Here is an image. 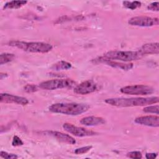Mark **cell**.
<instances>
[{
    "label": "cell",
    "mask_w": 159,
    "mask_h": 159,
    "mask_svg": "<svg viewBox=\"0 0 159 159\" xmlns=\"http://www.w3.org/2000/svg\"><path fill=\"white\" fill-rule=\"evenodd\" d=\"M0 155L2 158L6 159H16L18 158L17 155L13 153H9L4 151H1L0 153Z\"/></svg>",
    "instance_id": "obj_23"
},
{
    "label": "cell",
    "mask_w": 159,
    "mask_h": 159,
    "mask_svg": "<svg viewBox=\"0 0 159 159\" xmlns=\"http://www.w3.org/2000/svg\"><path fill=\"white\" fill-rule=\"evenodd\" d=\"M97 84L93 80H86L74 88V92L78 94H88L94 92L97 89Z\"/></svg>",
    "instance_id": "obj_9"
},
{
    "label": "cell",
    "mask_w": 159,
    "mask_h": 159,
    "mask_svg": "<svg viewBox=\"0 0 159 159\" xmlns=\"http://www.w3.org/2000/svg\"><path fill=\"white\" fill-rule=\"evenodd\" d=\"M120 91L124 94L136 96H146L151 94L155 91L152 87L144 84L126 86L120 88Z\"/></svg>",
    "instance_id": "obj_6"
},
{
    "label": "cell",
    "mask_w": 159,
    "mask_h": 159,
    "mask_svg": "<svg viewBox=\"0 0 159 159\" xmlns=\"http://www.w3.org/2000/svg\"><path fill=\"white\" fill-rule=\"evenodd\" d=\"M139 52L143 55L146 54H158L159 43L158 42L145 43L141 47Z\"/></svg>",
    "instance_id": "obj_15"
},
{
    "label": "cell",
    "mask_w": 159,
    "mask_h": 159,
    "mask_svg": "<svg viewBox=\"0 0 159 159\" xmlns=\"http://www.w3.org/2000/svg\"><path fill=\"white\" fill-rule=\"evenodd\" d=\"M71 68V64L67 61H60L52 66V68L55 70H68Z\"/></svg>",
    "instance_id": "obj_17"
},
{
    "label": "cell",
    "mask_w": 159,
    "mask_h": 159,
    "mask_svg": "<svg viewBox=\"0 0 159 159\" xmlns=\"http://www.w3.org/2000/svg\"><path fill=\"white\" fill-rule=\"evenodd\" d=\"M127 157L130 158L140 159L142 158V155L139 151H132L127 153Z\"/></svg>",
    "instance_id": "obj_22"
},
{
    "label": "cell",
    "mask_w": 159,
    "mask_h": 159,
    "mask_svg": "<svg viewBox=\"0 0 159 159\" xmlns=\"http://www.w3.org/2000/svg\"><path fill=\"white\" fill-rule=\"evenodd\" d=\"M15 58V55L12 53H2L0 55V65H3L7 63H9L14 60Z\"/></svg>",
    "instance_id": "obj_18"
},
{
    "label": "cell",
    "mask_w": 159,
    "mask_h": 159,
    "mask_svg": "<svg viewBox=\"0 0 159 159\" xmlns=\"http://www.w3.org/2000/svg\"><path fill=\"white\" fill-rule=\"evenodd\" d=\"M75 84V81L71 79H55L42 82L40 83L39 87L45 90H55L62 88H71Z\"/></svg>",
    "instance_id": "obj_5"
},
{
    "label": "cell",
    "mask_w": 159,
    "mask_h": 159,
    "mask_svg": "<svg viewBox=\"0 0 159 159\" xmlns=\"http://www.w3.org/2000/svg\"><path fill=\"white\" fill-rule=\"evenodd\" d=\"M89 106L86 104L76 102H60L52 104L48 109L54 113L63 114L69 116H77L86 112Z\"/></svg>",
    "instance_id": "obj_2"
},
{
    "label": "cell",
    "mask_w": 159,
    "mask_h": 159,
    "mask_svg": "<svg viewBox=\"0 0 159 159\" xmlns=\"http://www.w3.org/2000/svg\"><path fill=\"white\" fill-rule=\"evenodd\" d=\"M92 148L91 145H88L85 147H82L80 148H78L75 150V153L77 155L80 154H83L85 153H87L88 151H89Z\"/></svg>",
    "instance_id": "obj_21"
},
{
    "label": "cell",
    "mask_w": 159,
    "mask_h": 159,
    "mask_svg": "<svg viewBox=\"0 0 159 159\" xmlns=\"http://www.w3.org/2000/svg\"><path fill=\"white\" fill-rule=\"evenodd\" d=\"M24 144L22 140L17 135L13 137L12 141V145L14 147H19L21 146Z\"/></svg>",
    "instance_id": "obj_24"
},
{
    "label": "cell",
    "mask_w": 159,
    "mask_h": 159,
    "mask_svg": "<svg viewBox=\"0 0 159 159\" xmlns=\"http://www.w3.org/2000/svg\"><path fill=\"white\" fill-rule=\"evenodd\" d=\"M24 91L27 93H34L37 91V88L34 84H26L24 88Z\"/></svg>",
    "instance_id": "obj_25"
},
{
    "label": "cell",
    "mask_w": 159,
    "mask_h": 159,
    "mask_svg": "<svg viewBox=\"0 0 159 159\" xmlns=\"http://www.w3.org/2000/svg\"><path fill=\"white\" fill-rule=\"evenodd\" d=\"M143 55L139 51L112 50L106 52L101 57L102 59L109 60H119L122 61H131L141 58Z\"/></svg>",
    "instance_id": "obj_4"
},
{
    "label": "cell",
    "mask_w": 159,
    "mask_h": 159,
    "mask_svg": "<svg viewBox=\"0 0 159 159\" xmlns=\"http://www.w3.org/2000/svg\"><path fill=\"white\" fill-rule=\"evenodd\" d=\"M158 4L159 3L158 2H152L151 4H150L148 7L147 9L150 10V11H159V8H158Z\"/></svg>",
    "instance_id": "obj_26"
},
{
    "label": "cell",
    "mask_w": 159,
    "mask_h": 159,
    "mask_svg": "<svg viewBox=\"0 0 159 159\" xmlns=\"http://www.w3.org/2000/svg\"><path fill=\"white\" fill-rule=\"evenodd\" d=\"M27 1H11L4 6V9H19L27 4Z\"/></svg>",
    "instance_id": "obj_16"
},
{
    "label": "cell",
    "mask_w": 159,
    "mask_h": 159,
    "mask_svg": "<svg viewBox=\"0 0 159 159\" xmlns=\"http://www.w3.org/2000/svg\"><path fill=\"white\" fill-rule=\"evenodd\" d=\"M128 23L129 25L139 27H152L158 25V18L148 16H136L131 17Z\"/></svg>",
    "instance_id": "obj_7"
},
{
    "label": "cell",
    "mask_w": 159,
    "mask_h": 159,
    "mask_svg": "<svg viewBox=\"0 0 159 159\" xmlns=\"http://www.w3.org/2000/svg\"><path fill=\"white\" fill-rule=\"evenodd\" d=\"M95 61H98L99 62H103L106 63L108 65L114 67V68H117L121 69L122 70H129L132 69L134 67V65L132 63H124L122 62H118V61H115L113 60H105L102 59L101 57H99L98 59H95Z\"/></svg>",
    "instance_id": "obj_13"
},
{
    "label": "cell",
    "mask_w": 159,
    "mask_h": 159,
    "mask_svg": "<svg viewBox=\"0 0 159 159\" xmlns=\"http://www.w3.org/2000/svg\"><path fill=\"white\" fill-rule=\"evenodd\" d=\"M157 157V153H147L145 154V157L147 159H153Z\"/></svg>",
    "instance_id": "obj_27"
},
{
    "label": "cell",
    "mask_w": 159,
    "mask_h": 159,
    "mask_svg": "<svg viewBox=\"0 0 159 159\" xmlns=\"http://www.w3.org/2000/svg\"><path fill=\"white\" fill-rule=\"evenodd\" d=\"M135 122L140 125L152 127H159V117L158 116H144L136 117Z\"/></svg>",
    "instance_id": "obj_11"
},
{
    "label": "cell",
    "mask_w": 159,
    "mask_h": 159,
    "mask_svg": "<svg viewBox=\"0 0 159 159\" xmlns=\"http://www.w3.org/2000/svg\"><path fill=\"white\" fill-rule=\"evenodd\" d=\"M122 4L124 5V7H125L127 9H131V10H134L136 8L140 7L142 5L141 2L139 1H125L122 2Z\"/></svg>",
    "instance_id": "obj_19"
},
{
    "label": "cell",
    "mask_w": 159,
    "mask_h": 159,
    "mask_svg": "<svg viewBox=\"0 0 159 159\" xmlns=\"http://www.w3.org/2000/svg\"><path fill=\"white\" fill-rule=\"evenodd\" d=\"M159 98L158 96H152L147 98H109L105 100V102L116 107H134L148 106L150 104L158 103Z\"/></svg>",
    "instance_id": "obj_1"
},
{
    "label": "cell",
    "mask_w": 159,
    "mask_h": 159,
    "mask_svg": "<svg viewBox=\"0 0 159 159\" xmlns=\"http://www.w3.org/2000/svg\"><path fill=\"white\" fill-rule=\"evenodd\" d=\"M106 122L104 118L97 116H88L81 119L80 123L86 126H96L104 124Z\"/></svg>",
    "instance_id": "obj_14"
},
{
    "label": "cell",
    "mask_w": 159,
    "mask_h": 159,
    "mask_svg": "<svg viewBox=\"0 0 159 159\" xmlns=\"http://www.w3.org/2000/svg\"><path fill=\"white\" fill-rule=\"evenodd\" d=\"M44 134L48 135H50L56 139H57L58 141L61 142L63 143H66L68 144H75L76 143L75 139L70 136L68 134L62 133L61 132L58 131H53V130H48L44 132Z\"/></svg>",
    "instance_id": "obj_12"
},
{
    "label": "cell",
    "mask_w": 159,
    "mask_h": 159,
    "mask_svg": "<svg viewBox=\"0 0 159 159\" xmlns=\"http://www.w3.org/2000/svg\"><path fill=\"white\" fill-rule=\"evenodd\" d=\"M8 45L11 47H16L24 51L32 53H45L49 52L53 48V46L48 43L37 42H24L20 40L9 41Z\"/></svg>",
    "instance_id": "obj_3"
},
{
    "label": "cell",
    "mask_w": 159,
    "mask_h": 159,
    "mask_svg": "<svg viewBox=\"0 0 159 159\" xmlns=\"http://www.w3.org/2000/svg\"><path fill=\"white\" fill-rule=\"evenodd\" d=\"M143 111L146 113H153L158 114H159V106L157 105H148L143 109Z\"/></svg>",
    "instance_id": "obj_20"
},
{
    "label": "cell",
    "mask_w": 159,
    "mask_h": 159,
    "mask_svg": "<svg viewBox=\"0 0 159 159\" xmlns=\"http://www.w3.org/2000/svg\"><path fill=\"white\" fill-rule=\"evenodd\" d=\"M0 101L4 103H14L22 106L27 105L29 101L27 98L22 96H15L7 93H1L0 95Z\"/></svg>",
    "instance_id": "obj_10"
},
{
    "label": "cell",
    "mask_w": 159,
    "mask_h": 159,
    "mask_svg": "<svg viewBox=\"0 0 159 159\" xmlns=\"http://www.w3.org/2000/svg\"><path fill=\"white\" fill-rule=\"evenodd\" d=\"M63 128L67 132L79 137H89L98 135V133L91 130L86 129L83 127H77L71 124L65 123L63 124Z\"/></svg>",
    "instance_id": "obj_8"
}]
</instances>
